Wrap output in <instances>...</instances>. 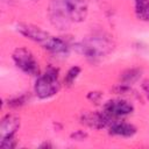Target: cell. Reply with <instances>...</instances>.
I'll return each mask as SVG.
<instances>
[{
    "label": "cell",
    "instance_id": "6da1fadb",
    "mask_svg": "<svg viewBox=\"0 0 149 149\" xmlns=\"http://www.w3.org/2000/svg\"><path fill=\"white\" fill-rule=\"evenodd\" d=\"M51 20L56 26L68 27L69 22H81L87 15V0H52L50 5Z\"/></svg>",
    "mask_w": 149,
    "mask_h": 149
},
{
    "label": "cell",
    "instance_id": "7a4b0ae2",
    "mask_svg": "<svg viewBox=\"0 0 149 149\" xmlns=\"http://www.w3.org/2000/svg\"><path fill=\"white\" fill-rule=\"evenodd\" d=\"M61 88L59 70L55 66H49L45 71L38 74L34 84V93L40 99H49L58 93Z\"/></svg>",
    "mask_w": 149,
    "mask_h": 149
},
{
    "label": "cell",
    "instance_id": "3957f363",
    "mask_svg": "<svg viewBox=\"0 0 149 149\" xmlns=\"http://www.w3.org/2000/svg\"><path fill=\"white\" fill-rule=\"evenodd\" d=\"M113 49V43L109 38L104 36H91L77 44V50L91 61L99 59Z\"/></svg>",
    "mask_w": 149,
    "mask_h": 149
},
{
    "label": "cell",
    "instance_id": "277c9868",
    "mask_svg": "<svg viewBox=\"0 0 149 149\" xmlns=\"http://www.w3.org/2000/svg\"><path fill=\"white\" fill-rule=\"evenodd\" d=\"M12 59L15 66L21 70L23 73L29 76H38L40 74V64L31 50L26 47L16 48L12 54Z\"/></svg>",
    "mask_w": 149,
    "mask_h": 149
},
{
    "label": "cell",
    "instance_id": "5b68a950",
    "mask_svg": "<svg viewBox=\"0 0 149 149\" xmlns=\"http://www.w3.org/2000/svg\"><path fill=\"white\" fill-rule=\"evenodd\" d=\"M102 111L113 120H119L120 118H125L127 115H130L134 112V106L130 101L121 99V98H115L107 100L104 106Z\"/></svg>",
    "mask_w": 149,
    "mask_h": 149
},
{
    "label": "cell",
    "instance_id": "8992f818",
    "mask_svg": "<svg viewBox=\"0 0 149 149\" xmlns=\"http://www.w3.org/2000/svg\"><path fill=\"white\" fill-rule=\"evenodd\" d=\"M81 123L94 129H101L109 127L113 120L104 111H86L80 116Z\"/></svg>",
    "mask_w": 149,
    "mask_h": 149
},
{
    "label": "cell",
    "instance_id": "52a82bcc",
    "mask_svg": "<svg viewBox=\"0 0 149 149\" xmlns=\"http://www.w3.org/2000/svg\"><path fill=\"white\" fill-rule=\"evenodd\" d=\"M16 30L26 38L34 41L36 43H40V44H43L50 37L49 33H47L42 28L35 24H31V23H19L16 27Z\"/></svg>",
    "mask_w": 149,
    "mask_h": 149
},
{
    "label": "cell",
    "instance_id": "ba28073f",
    "mask_svg": "<svg viewBox=\"0 0 149 149\" xmlns=\"http://www.w3.org/2000/svg\"><path fill=\"white\" fill-rule=\"evenodd\" d=\"M137 128L129 122L122 121V120H115L113 121L108 127L109 135L119 136V137H132L136 134Z\"/></svg>",
    "mask_w": 149,
    "mask_h": 149
},
{
    "label": "cell",
    "instance_id": "9c48e42d",
    "mask_svg": "<svg viewBox=\"0 0 149 149\" xmlns=\"http://www.w3.org/2000/svg\"><path fill=\"white\" fill-rule=\"evenodd\" d=\"M42 45L47 51L57 56H65L70 51L69 43L62 37H57V36H50Z\"/></svg>",
    "mask_w": 149,
    "mask_h": 149
},
{
    "label": "cell",
    "instance_id": "30bf717a",
    "mask_svg": "<svg viewBox=\"0 0 149 149\" xmlns=\"http://www.w3.org/2000/svg\"><path fill=\"white\" fill-rule=\"evenodd\" d=\"M20 128V118L14 114H7L2 118L0 122V137L15 136V133Z\"/></svg>",
    "mask_w": 149,
    "mask_h": 149
},
{
    "label": "cell",
    "instance_id": "8fae6325",
    "mask_svg": "<svg viewBox=\"0 0 149 149\" xmlns=\"http://www.w3.org/2000/svg\"><path fill=\"white\" fill-rule=\"evenodd\" d=\"M134 12L139 20L149 21V0H134Z\"/></svg>",
    "mask_w": 149,
    "mask_h": 149
},
{
    "label": "cell",
    "instance_id": "7c38bea8",
    "mask_svg": "<svg viewBox=\"0 0 149 149\" xmlns=\"http://www.w3.org/2000/svg\"><path fill=\"white\" fill-rule=\"evenodd\" d=\"M141 76V70L137 69V68H133V69H128L126 70L122 76H121V80H122V84H126V85H132L133 83H135Z\"/></svg>",
    "mask_w": 149,
    "mask_h": 149
},
{
    "label": "cell",
    "instance_id": "4fadbf2b",
    "mask_svg": "<svg viewBox=\"0 0 149 149\" xmlns=\"http://www.w3.org/2000/svg\"><path fill=\"white\" fill-rule=\"evenodd\" d=\"M80 72H81V69H80V66H78V65H74V66L70 68V69L68 70L66 74H65V77H64V84H65L66 86L73 85V83H74V81L77 80V78L79 77Z\"/></svg>",
    "mask_w": 149,
    "mask_h": 149
},
{
    "label": "cell",
    "instance_id": "5bb4252c",
    "mask_svg": "<svg viewBox=\"0 0 149 149\" xmlns=\"http://www.w3.org/2000/svg\"><path fill=\"white\" fill-rule=\"evenodd\" d=\"M26 102H27V95L22 94V95H19V97H14V98L8 99V104H7V105L10 106V107L17 108V107L23 106Z\"/></svg>",
    "mask_w": 149,
    "mask_h": 149
},
{
    "label": "cell",
    "instance_id": "9a60e30c",
    "mask_svg": "<svg viewBox=\"0 0 149 149\" xmlns=\"http://www.w3.org/2000/svg\"><path fill=\"white\" fill-rule=\"evenodd\" d=\"M16 144H17V142H16L15 136L5 137V139H1V141H0V147L2 149H14L16 147Z\"/></svg>",
    "mask_w": 149,
    "mask_h": 149
},
{
    "label": "cell",
    "instance_id": "2e32d148",
    "mask_svg": "<svg viewBox=\"0 0 149 149\" xmlns=\"http://www.w3.org/2000/svg\"><path fill=\"white\" fill-rule=\"evenodd\" d=\"M141 86H142V90H143V92H144L147 99L149 100V79H144V80L142 81Z\"/></svg>",
    "mask_w": 149,
    "mask_h": 149
},
{
    "label": "cell",
    "instance_id": "e0dca14e",
    "mask_svg": "<svg viewBox=\"0 0 149 149\" xmlns=\"http://www.w3.org/2000/svg\"><path fill=\"white\" fill-rule=\"evenodd\" d=\"M100 97H101V94L99 92H90V94H88V99H91L92 101H98L100 99Z\"/></svg>",
    "mask_w": 149,
    "mask_h": 149
},
{
    "label": "cell",
    "instance_id": "ac0fdd59",
    "mask_svg": "<svg viewBox=\"0 0 149 149\" xmlns=\"http://www.w3.org/2000/svg\"><path fill=\"white\" fill-rule=\"evenodd\" d=\"M85 136H86V134H84L83 132H77L74 134V139H79V140H83Z\"/></svg>",
    "mask_w": 149,
    "mask_h": 149
}]
</instances>
